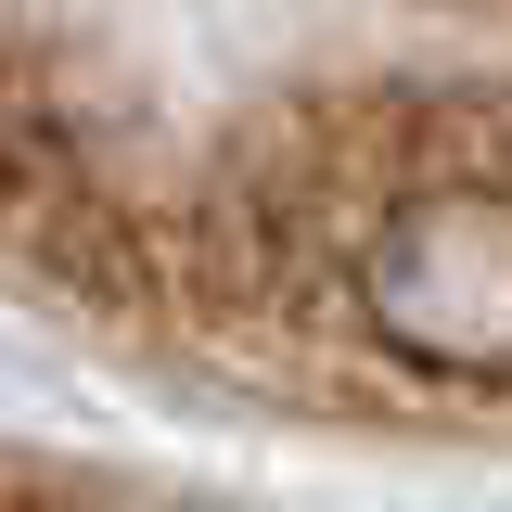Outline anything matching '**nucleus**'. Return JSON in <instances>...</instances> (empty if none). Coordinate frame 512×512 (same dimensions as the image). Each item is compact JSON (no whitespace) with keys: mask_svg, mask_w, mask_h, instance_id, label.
Returning <instances> with one entry per match:
<instances>
[{"mask_svg":"<svg viewBox=\"0 0 512 512\" xmlns=\"http://www.w3.org/2000/svg\"><path fill=\"white\" fill-rule=\"evenodd\" d=\"M0 295L308 423H512V0H0Z\"/></svg>","mask_w":512,"mask_h":512,"instance_id":"obj_1","label":"nucleus"},{"mask_svg":"<svg viewBox=\"0 0 512 512\" xmlns=\"http://www.w3.org/2000/svg\"><path fill=\"white\" fill-rule=\"evenodd\" d=\"M0 512H218V500L141 487V474H103V461H39V448H0Z\"/></svg>","mask_w":512,"mask_h":512,"instance_id":"obj_2","label":"nucleus"}]
</instances>
